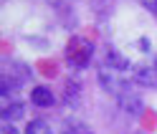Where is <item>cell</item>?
<instances>
[{"label": "cell", "instance_id": "cell-1", "mask_svg": "<svg viewBox=\"0 0 157 134\" xmlns=\"http://www.w3.org/2000/svg\"><path fill=\"white\" fill-rule=\"evenodd\" d=\"M28 79H31V69H28L25 63H18V61L5 63V71H3V86H0L3 96H8V91H13V89H21V86H23Z\"/></svg>", "mask_w": 157, "mask_h": 134}, {"label": "cell", "instance_id": "cell-2", "mask_svg": "<svg viewBox=\"0 0 157 134\" xmlns=\"http://www.w3.org/2000/svg\"><path fill=\"white\" fill-rule=\"evenodd\" d=\"M66 58L71 66H76V69H84L86 63L91 61V43L84 41V38H71L66 46Z\"/></svg>", "mask_w": 157, "mask_h": 134}, {"label": "cell", "instance_id": "cell-3", "mask_svg": "<svg viewBox=\"0 0 157 134\" xmlns=\"http://www.w3.org/2000/svg\"><path fill=\"white\" fill-rule=\"evenodd\" d=\"M132 81L140 86H157V56H152L144 63L132 66Z\"/></svg>", "mask_w": 157, "mask_h": 134}, {"label": "cell", "instance_id": "cell-4", "mask_svg": "<svg viewBox=\"0 0 157 134\" xmlns=\"http://www.w3.org/2000/svg\"><path fill=\"white\" fill-rule=\"evenodd\" d=\"M114 99H117V104H119V106H122L127 114H140V109H142V99H140V94H134L129 84H127Z\"/></svg>", "mask_w": 157, "mask_h": 134}, {"label": "cell", "instance_id": "cell-5", "mask_svg": "<svg viewBox=\"0 0 157 134\" xmlns=\"http://www.w3.org/2000/svg\"><path fill=\"white\" fill-rule=\"evenodd\" d=\"M106 66H112V69H117V71H132V63L127 61L117 48L106 51Z\"/></svg>", "mask_w": 157, "mask_h": 134}, {"label": "cell", "instance_id": "cell-6", "mask_svg": "<svg viewBox=\"0 0 157 134\" xmlns=\"http://www.w3.org/2000/svg\"><path fill=\"white\" fill-rule=\"evenodd\" d=\"M31 101L36 104V106H51L56 99H53L51 89H46V86H36V89L31 91Z\"/></svg>", "mask_w": 157, "mask_h": 134}, {"label": "cell", "instance_id": "cell-7", "mask_svg": "<svg viewBox=\"0 0 157 134\" xmlns=\"http://www.w3.org/2000/svg\"><path fill=\"white\" fill-rule=\"evenodd\" d=\"M25 114V104H10V106H3V119L5 121H15V119H23Z\"/></svg>", "mask_w": 157, "mask_h": 134}, {"label": "cell", "instance_id": "cell-8", "mask_svg": "<svg viewBox=\"0 0 157 134\" xmlns=\"http://www.w3.org/2000/svg\"><path fill=\"white\" fill-rule=\"evenodd\" d=\"M25 134H51V127L43 119H33L25 124Z\"/></svg>", "mask_w": 157, "mask_h": 134}, {"label": "cell", "instance_id": "cell-9", "mask_svg": "<svg viewBox=\"0 0 157 134\" xmlns=\"http://www.w3.org/2000/svg\"><path fill=\"white\" fill-rule=\"evenodd\" d=\"M78 99V84L76 81H68L66 84V101L71 104V101H76Z\"/></svg>", "mask_w": 157, "mask_h": 134}, {"label": "cell", "instance_id": "cell-10", "mask_svg": "<svg viewBox=\"0 0 157 134\" xmlns=\"http://www.w3.org/2000/svg\"><path fill=\"white\" fill-rule=\"evenodd\" d=\"M63 134H94L89 127H84V124H68L63 129Z\"/></svg>", "mask_w": 157, "mask_h": 134}, {"label": "cell", "instance_id": "cell-11", "mask_svg": "<svg viewBox=\"0 0 157 134\" xmlns=\"http://www.w3.org/2000/svg\"><path fill=\"white\" fill-rule=\"evenodd\" d=\"M140 3H142L147 10L152 13V15H157V0H140Z\"/></svg>", "mask_w": 157, "mask_h": 134}, {"label": "cell", "instance_id": "cell-12", "mask_svg": "<svg viewBox=\"0 0 157 134\" xmlns=\"http://www.w3.org/2000/svg\"><path fill=\"white\" fill-rule=\"evenodd\" d=\"M0 134H18V132H15V129L10 127V124L5 121V124H3V132H0Z\"/></svg>", "mask_w": 157, "mask_h": 134}]
</instances>
